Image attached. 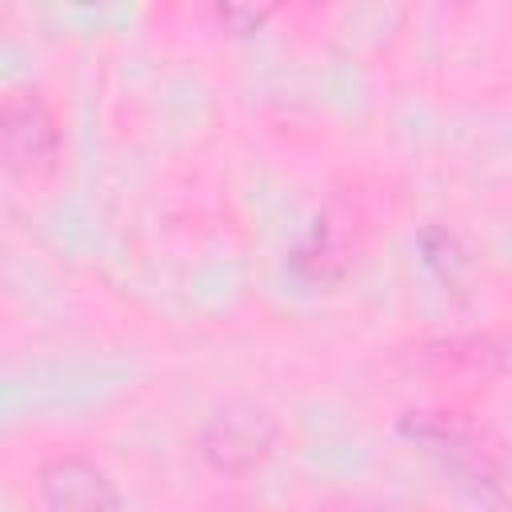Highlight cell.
<instances>
[{"label":"cell","instance_id":"obj_6","mask_svg":"<svg viewBox=\"0 0 512 512\" xmlns=\"http://www.w3.org/2000/svg\"><path fill=\"white\" fill-rule=\"evenodd\" d=\"M420 252H424V264L440 276V280H456L460 272H464V248H460V240L452 236V232H444V228H424L420 232Z\"/></svg>","mask_w":512,"mask_h":512},{"label":"cell","instance_id":"obj_3","mask_svg":"<svg viewBox=\"0 0 512 512\" xmlns=\"http://www.w3.org/2000/svg\"><path fill=\"white\" fill-rule=\"evenodd\" d=\"M44 512H124V500L104 468L84 456H52L36 472Z\"/></svg>","mask_w":512,"mask_h":512},{"label":"cell","instance_id":"obj_5","mask_svg":"<svg viewBox=\"0 0 512 512\" xmlns=\"http://www.w3.org/2000/svg\"><path fill=\"white\" fill-rule=\"evenodd\" d=\"M292 272L304 280V284H332L344 276L348 268V248L340 240V228L332 224V216H316L312 232L292 248L288 256Z\"/></svg>","mask_w":512,"mask_h":512},{"label":"cell","instance_id":"obj_1","mask_svg":"<svg viewBox=\"0 0 512 512\" xmlns=\"http://www.w3.org/2000/svg\"><path fill=\"white\" fill-rule=\"evenodd\" d=\"M272 444H276V416L256 400L220 404L200 432L204 460L228 476H240V472H252L256 464H264Z\"/></svg>","mask_w":512,"mask_h":512},{"label":"cell","instance_id":"obj_8","mask_svg":"<svg viewBox=\"0 0 512 512\" xmlns=\"http://www.w3.org/2000/svg\"><path fill=\"white\" fill-rule=\"evenodd\" d=\"M224 512H244V508H224Z\"/></svg>","mask_w":512,"mask_h":512},{"label":"cell","instance_id":"obj_2","mask_svg":"<svg viewBox=\"0 0 512 512\" xmlns=\"http://www.w3.org/2000/svg\"><path fill=\"white\" fill-rule=\"evenodd\" d=\"M0 152L12 176H36L52 168L60 152V128L52 108L36 92H8L0 104Z\"/></svg>","mask_w":512,"mask_h":512},{"label":"cell","instance_id":"obj_7","mask_svg":"<svg viewBox=\"0 0 512 512\" xmlns=\"http://www.w3.org/2000/svg\"><path fill=\"white\" fill-rule=\"evenodd\" d=\"M220 24L228 32H256L264 20H268V8H240V4H220L216 8Z\"/></svg>","mask_w":512,"mask_h":512},{"label":"cell","instance_id":"obj_4","mask_svg":"<svg viewBox=\"0 0 512 512\" xmlns=\"http://www.w3.org/2000/svg\"><path fill=\"white\" fill-rule=\"evenodd\" d=\"M400 428H404L412 440H424L432 452H440L444 464H452L456 472H464L476 488H480V484H496L492 456H488L484 448H476V440H472L460 424H452V420H444V416H428V412H408V416L400 420Z\"/></svg>","mask_w":512,"mask_h":512}]
</instances>
